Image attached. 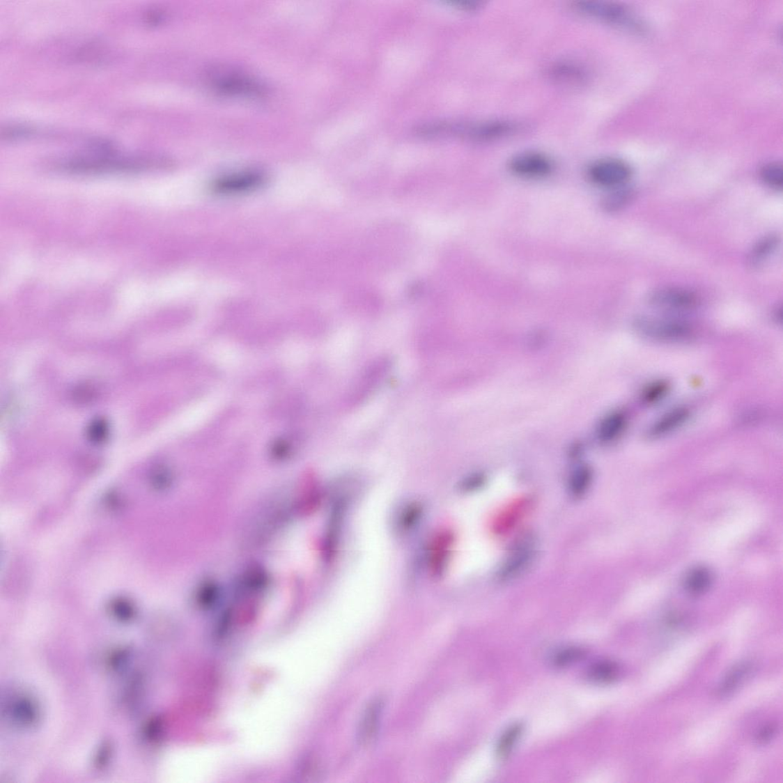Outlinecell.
<instances>
[{"label": "cell", "mask_w": 783, "mask_h": 783, "mask_svg": "<svg viewBox=\"0 0 783 783\" xmlns=\"http://www.w3.org/2000/svg\"><path fill=\"white\" fill-rule=\"evenodd\" d=\"M108 747L109 746H106L105 748L103 747L100 750L99 757H98V765L103 766L107 763L109 753Z\"/></svg>", "instance_id": "obj_31"}, {"label": "cell", "mask_w": 783, "mask_h": 783, "mask_svg": "<svg viewBox=\"0 0 783 783\" xmlns=\"http://www.w3.org/2000/svg\"><path fill=\"white\" fill-rule=\"evenodd\" d=\"M237 73L224 72L215 75L212 80L214 87L228 95L255 96L262 93L259 84Z\"/></svg>", "instance_id": "obj_11"}, {"label": "cell", "mask_w": 783, "mask_h": 783, "mask_svg": "<svg viewBox=\"0 0 783 783\" xmlns=\"http://www.w3.org/2000/svg\"><path fill=\"white\" fill-rule=\"evenodd\" d=\"M265 182V176L258 171H246L219 178L212 185V191L221 195L249 193L260 189Z\"/></svg>", "instance_id": "obj_5"}, {"label": "cell", "mask_w": 783, "mask_h": 783, "mask_svg": "<svg viewBox=\"0 0 783 783\" xmlns=\"http://www.w3.org/2000/svg\"><path fill=\"white\" fill-rule=\"evenodd\" d=\"M688 418V412L685 409L670 411L655 422L649 431V435L659 437L669 434L683 425Z\"/></svg>", "instance_id": "obj_14"}, {"label": "cell", "mask_w": 783, "mask_h": 783, "mask_svg": "<svg viewBox=\"0 0 783 783\" xmlns=\"http://www.w3.org/2000/svg\"><path fill=\"white\" fill-rule=\"evenodd\" d=\"M648 302L658 309L687 311L696 307L699 297L690 289L669 286L655 289L649 294Z\"/></svg>", "instance_id": "obj_4"}, {"label": "cell", "mask_w": 783, "mask_h": 783, "mask_svg": "<svg viewBox=\"0 0 783 783\" xmlns=\"http://www.w3.org/2000/svg\"><path fill=\"white\" fill-rule=\"evenodd\" d=\"M4 715L14 726L20 728L34 727L38 722L39 709L35 700L27 695L15 694L4 704Z\"/></svg>", "instance_id": "obj_7"}, {"label": "cell", "mask_w": 783, "mask_h": 783, "mask_svg": "<svg viewBox=\"0 0 783 783\" xmlns=\"http://www.w3.org/2000/svg\"><path fill=\"white\" fill-rule=\"evenodd\" d=\"M634 194L635 192L625 185L614 187V190L603 199L602 207L607 212H616L628 206L634 199Z\"/></svg>", "instance_id": "obj_17"}, {"label": "cell", "mask_w": 783, "mask_h": 783, "mask_svg": "<svg viewBox=\"0 0 783 783\" xmlns=\"http://www.w3.org/2000/svg\"><path fill=\"white\" fill-rule=\"evenodd\" d=\"M153 160L143 155H121L111 152L77 156L65 160L60 166L68 171L84 173L136 171L151 167Z\"/></svg>", "instance_id": "obj_1"}, {"label": "cell", "mask_w": 783, "mask_h": 783, "mask_svg": "<svg viewBox=\"0 0 783 783\" xmlns=\"http://www.w3.org/2000/svg\"><path fill=\"white\" fill-rule=\"evenodd\" d=\"M667 392V385L663 382L654 383L649 387L644 394V399L647 403H653L659 401Z\"/></svg>", "instance_id": "obj_28"}, {"label": "cell", "mask_w": 783, "mask_h": 783, "mask_svg": "<svg viewBox=\"0 0 783 783\" xmlns=\"http://www.w3.org/2000/svg\"><path fill=\"white\" fill-rule=\"evenodd\" d=\"M780 244V240L777 235L771 234L759 240L749 253L748 264L753 268L762 265L777 251Z\"/></svg>", "instance_id": "obj_15"}, {"label": "cell", "mask_w": 783, "mask_h": 783, "mask_svg": "<svg viewBox=\"0 0 783 783\" xmlns=\"http://www.w3.org/2000/svg\"><path fill=\"white\" fill-rule=\"evenodd\" d=\"M774 733H775V727H773L772 725L765 727L763 728V729L761 731V733L759 734L758 741L761 742V743H765L766 741H769L772 738L773 736L774 735Z\"/></svg>", "instance_id": "obj_29"}, {"label": "cell", "mask_w": 783, "mask_h": 783, "mask_svg": "<svg viewBox=\"0 0 783 783\" xmlns=\"http://www.w3.org/2000/svg\"><path fill=\"white\" fill-rule=\"evenodd\" d=\"M529 503L527 500H520L519 502L512 504L511 506L506 509L502 513L498 515L495 522V529L500 534V532H506L511 530L516 522L522 518L521 516L527 512Z\"/></svg>", "instance_id": "obj_16"}, {"label": "cell", "mask_w": 783, "mask_h": 783, "mask_svg": "<svg viewBox=\"0 0 783 783\" xmlns=\"http://www.w3.org/2000/svg\"><path fill=\"white\" fill-rule=\"evenodd\" d=\"M483 482V477L477 476L467 481L464 485V488H466L467 490H471L472 489L481 487Z\"/></svg>", "instance_id": "obj_30"}, {"label": "cell", "mask_w": 783, "mask_h": 783, "mask_svg": "<svg viewBox=\"0 0 783 783\" xmlns=\"http://www.w3.org/2000/svg\"><path fill=\"white\" fill-rule=\"evenodd\" d=\"M516 130L514 123L491 121L476 125H462L452 127V132L475 140H492L511 135Z\"/></svg>", "instance_id": "obj_10"}, {"label": "cell", "mask_w": 783, "mask_h": 783, "mask_svg": "<svg viewBox=\"0 0 783 783\" xmlns=\"http://www.w3.org/2000/svg\"><path fill=\"white\" fill-rule=\"evenodd\" d=\"M453 537L450 532L443 531L434 537L430 552V566L435 575H440L451 555Z\"/></svg>", "instance_id": "obj_12"}, {"label": "cell", "mask_w": 783, "mask_h": 783, "mask_svg": "<svg viewBox=\"0 0 783 783\" xmlns=\"http://www.w3.org/2000/svg\"><path fill=\"white\" fill-rule=\"evenodd\" d=\"M761 176L767 185L773 189H782L783 169L781 164L774 162L766 164L761 171Z\"/></svg>", "instance_id": "obj_25"}, {"label": "cell", "mask_w": 783, "mask_h": 783, "mask_svg": "<svg viewBox=\"0 0 783 783\" xmlns=\"http://www.w3.org/2000/svg\"><path fill=\"white\" fill-rule=\"evenodd\" d=\"M711 571L703 567L696 568L689 573L685 579V589L693 595L706 591L712 583Z\"/></svg>", "instance_id": "obj_19"}, {"label": "cell", "mask_w": 783, "mask_h": 783, "mask_svg": "<svg viewBox=\"0 0 783 783\" xmlns=\"http://www.w3.org/2000/svg\"><path fill=\"white\" fill-rule=\"evenodd\" d=\"M636 330L646 338L659 341H680L691 335L690 326L683 320L642 316L634 323Z\"/></svg>", "instance_id": "obj_2"}, {"label": "cell", "mask_w": 783, "mask_h": 783, "mask_svg": "<svg viewBox=\"0 0 783 783\" xmlns=\"http://www.w3.org/2000/svg\"><path fill=\"white\" fill-rule=\"evenodd\" d=\"M420 512V508L417 504L407 508L402 514L401 521H399L401 528L404 529L411 527L419 518Z\"/></svg>", "instance_id": "obj_27"}, {"label": "cell", "mask_w": 783, "mask_h": 783, "mask_svg": "<svg viewBox=\"0 0 783 783\" xmlns=\"http://www.w3.org/2000/svg\"><path fill=\"white\" fill-rule=\"evenodd\" d=\"M109 612L116 618L122 622H128L133 619L136 615V609L128 599L117 598L109 605Z\"/></svg>", "instance_id": "obj_24"}, {"label": "cell", "mask_w": 783, "mask_h": 783, "mask_svg": "<svg viewBox=\"0 0 783 783\" xmlns=\"http://www.w3.org/2000/svg\"><path fill=\"white\" fill-rule=\"evenodd\" d=\"M626 425V418L622 413L615 412L609 414L601 424L598 431L600 440L603 442H612L623 432Z\"/></svg>", "instance_id": "obj_20"}, {"label": "cell", "mask_w": 783, "mask_h": 783, "mask_svg": "<svg viewBox=\"0 0 783 783\" xmlns=\"http://www.w3.org/2000/svg\"><path fill=\"white\" fill-rule=\"evenodd\" d=\"M589 176L594 184L614 189L628 181L631 169L621 160H603L592 164L589 169Z\"/></svg>", "instance_id": "obj_6"}, {"label": "cell", "mask_w": 783, "mask_h": 783, "mask_svg": "<svg viewBox=\"0 0 783 783\" xmlns=\"http://www.w3.org/2000/svg\"><path fill=\"white\" fill-rule=\"evenodd\" d=\"M620 669L612 661L603 660L594 663L587 670V677L597 683H610L619 676Z\"/></svg>", "instance_id": "obj_18"}, {"label": "cell", "mask_w": 783, "mask_h": 783, "mask_svg": "<svg viewBox=\"0 0 783 783\" xmlns=\"http://www.w3.org/2000/svg\"><path fill=\"white\" fill-rule=\"evenodd\" d=\"M577 10L591 18L616 26L639 28L638 22L626 7L602 1H582L577 3Z\"/></svg>", "instance_id": "obj_3"}, {"label": "cell", "mask_w": 783, "mask_h": 783, "mask_svg": "<svg viewBox=\"0 0 783 783\" xmlns=\"http://www.w3.org/2000/svg\"><path fill=\"white\" fill-rule=\"evenodd\" d=\"M750 669L749 665L740 664L738 667H735L733 670L727 675L722 687H720V692L722 694H729L733 690H735L736 687H738L741 681L745 679Z\"/></svg>", "instance_id": "obj_26"}, {"label": "cell", "mask_w": 783, "mask_h": 783, "mask_svg": "<svg viewBox=\"0 0 783 783\" xmlns=\"http://www.w3.org/2000/svg\"><path fill=\"white\" fill-rule=\"evenodd\" d=\"M513 174L528 178H543L552 173L553 164L545 155L529 153L515 156L510 164Z\"/></svg>", "instance_id": "obj_9"}, {"label": "cell", "mask_w": 783, "mask_h": 783, "mask_svg": "<svg viewBox=\"0 0 783 783\" xmlns=\"http://www.w3.org/2000/svg\"><path fill=\"white\" fill-rule=\"evenodd\" d=\"M523 726L522 724H514L509 727L500 736L498 740L496 754L499 759H505L511 753L516 742L520 738Z\"/></svg>", "instance_id": "obj_21"}, {"label": "cell", "mask_w": 783, "mask_h": 783, "mask_svg": "<svg viewBox=\"0 0 783 783\" xmlns=\"http://www.w3.org/2000/svg\"><path fill=\"white\" fill-rule=\"evenodd\" d=\"M584 656L585 651L580 647H567L556 653L552 657V662L556 667H566L581 660Z\"/></svg>", "instance_id": "obj_23"}, {"label": "cell", "mask_w": 783, "mask_h": 783, "mask_svg": "<svg viewBox=\"0 0 783 783\" xmlns=\"http://www.w3.org/2000/svg\"><path fill=\"white\" fill-rule=\"evenodd\" d=\"M592 477V472L589 467L582 466L575 470L569 481L568 488L571 495L575 498L582 497L589 489Z\"/></svg>", "instance_id": "obj_22"}, {"label": "cell", "mask_w": 783, "mask_h": 783, "mask_svg": "<svg viewBox=\"0 0 783 783\" xmlns=\"http://www.w3.org/2000/svg\"><path fill=\"white\" fill-rule=\"evenodd\" d=\"M534 544L532 538L528 536L516 541L511 550V556L501 567L498 577L506 582L522 574L534 559Z\"/></svg>", "instance_id": "obj_8"}, {"label": "cell", "mask_w": 783, "mask_h": 783, "mask_svg": "<svg viewBox=\"0 0 783 783\" xmlns=\"http://www.w3.org/2000/svg\"><path fill=\"white\" fill-rule=\"evenodd\" d=\"M382 704L381 700H375L366 709L359 727L358 741L360 745H370L377 737Z\"/></svg>", "instance_id": "obj_13"}]
</instances>
